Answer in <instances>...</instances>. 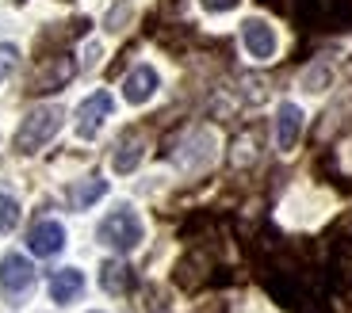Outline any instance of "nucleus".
<instances>
[{"mask_svg":"<svg viewBox=\"0 0 352 313\" xmlns=\"http://www.w3.org/2000/svg\"><path fill=\"white\" fill-rule=\"evenodd\" d=\"M96 237H100V244H107L115 253H134L142 244V237H146V226H142V218L131 207H119L100 222Z\"/></svg>","mask_w":352,"mask_h":313,"instance_id":"nucleus-1","label":"nucleus"},{"mask_svg":"<svg viewBox=\"0 0 352 313\" xmlns=\"http://www.w3.org/2000/svg\"><path fill=\"white\" fill-rule=\"evenodd\" d=\"M62 119H65V111L58 104L35 107V111L23 119V126L16 130V149H19V153H38L54 134L62 130Z\"/></svg>","mask_w":352,"mask_h":313,"instance_id":"nucleus-2","label":"nucleus"},{"mask_svg":"<svg viewBox=\"0 0 352 313\" xmlns=\"http://www.w3.org/2000/svg\"><path fill=\"white\" fill-rule=\"evenodd\" d=\"M295 16L302 27H314V31H341L352 23V4L349 0H295Z\"/></svg>","mask_w":352,"mask_h":313,"instance_id":"nucleus-3","label":"nucleus"},{"mask_svg":"<svg viewBox=\"0 0 352 313\" xmlns=\"http://www.w3.org/2000/svg\"><path fill=\"white\" fill-rule=\"evenodd\" d=\"M73 73H77V65H73L69 54H58V58H46L38 61L35 77H31V92L35 96H46V92H58V88H65L73 80Z\"/></svg>","mask_w":352,"mask_h":313,"instance_id":"nucleus-4","label":"nucleus"},{"mask_svg":"<svg viewBox=\"0 0 352 313\" xmlns=\"http://www.w3.org/2000/svg\"><path fill=\"white\" fill-rule=\"evenodd\" d=\"M111 107H115L111 92H104V88H100V92H92V96L77 107V134H80V138H92V134L104 126V119L111 115Z\"/></svg>","mask_w":352,"mask_h":313,"instance_id":"nucleus-5","label":"nucleus"},{"mask_svg":"<svg viewBox=\"0 0 352 313\" xmlns=\"http://www.w3.org/2000/svg\"><path fill=\"white\" fill-rule=\"evenodd\" d=\"M241 43H245L249 58H256V61H272L276 46H280L272 23H264V19H245V23H241Z\"/></svg>","mask_w":352,"mask_h":313,"instance_id":"nucleus-6","label":"nucleus"},{"mask_svg":"<svg viewBox=\"0 0 352 313\" xmlns=\"http://www.w3.org/2000/svg\"><path fill=\"white\" fill-rule=\"evenodd\" d=\"M31 283H35V268H31L27 256L8 253L4 260H0V287L8 290V294H23Z\"/></svg>","mask_w":352,"mask_h":313,"instance_id":"nucleus-7","label":"nucleus"},{"mask_svg":"<svg viewBox=\"0 0 352 313\" xmlns=\"http://www.w3.org/2000/svg\"><path fill=\"white\" fill-rule=\"evenodd\" d=\"M27 244H31V253H35V256H58L65 248V226L46 218V222H38V226L31 229Z\"/></svg>","mask_w":352,"mask_h":313,"instance_id":"nucleus-8","label":"nucleus"},{"mask_svg":"<svg viewBox=\"0 0 352 313\" xmlns=\"http://www.w3.org/2000/svg\"><path fill=\"white\" fill-rule=\"evenodd\" d=\"M157 73L150 69V65H138L134 73H126V80H123V100L126 104H134V107H142V104H150L153 100V92H157Z\"/></svg>","mask_w":352,"mask_h":313,"instance_id":"nucleus-9","label":"nucleus"},{"mask_svg":"<svg viewBox=\"0 0 352 313\" xmlns=\"http://www.w3.org/2000/svg\"><path fill=\"white\" fill-rule=\"evenodd\" d=\"M299 134H302V111L295 104H280V111H276V146L283 153H291Z\"/></svg>","mask_w":352,"mask_h":313,"instance_id":"nucleus-10","label":"nucleus"},{"mask_svg":"<svg viewBox=\"0 0 352 313\" xmlns=\"http://www.w3.org/2000/svg\"><path fill=\"white\" fill-rule=\"evenodd\" d=\"M80 290H85V271H80V268L54 271V279H50V298H54L58 305H69L73 298H80Z\"/></svg>","mask_w":352,"mask_h":313,"instance_id":"nucleus-11","label":"nucleus"},{"mask_svg":"<svg viewBox=\"0 0 352 313\" xmlns=\"http://www.w3.org/2000/svg\"><path fill=\"white\" fill-rule=\"evenodd\" d=\"M107 195V180H100V176H88V180H77L69 187V202L73 210H88L96 199H104Z\"/></svg>","mask_w":352,"mask_h":313,"instance_id":"nucleus-12","label":"nucleus"},{"mask_svg":"<svg viewBox=\"0 0 352 313\" xmlns=\"http://www.w3.org/2000/svg\"><path fill=\"white\" fill-rule=\"evenodd\" d=\"M100 287H104L107 294H123V290L131 287V268H126L123 260H107L104 268H100Z\"/></svg>","mask_w":352,"mask_h":313,"instance_id":"nucleus-13","label":"nucleus"},{"mask_svg":"<svg viewBox=\"0 0 352 313\" xmlns=\"http://www.w3.org/2000/svg\"><path fill=\"white\" fill-rule=\"evenodd\" d=\"M142 153H146V149H142V141H123V146L115 149V156H111V168L115 172H134V168L142 165Z\"/></svg>","mask_w":352,"mask_h":313,"instance_id":"nucleus-14","label":"nucleus"},{"mask_svg":"<svg viewBox=\"0 0 352 313\" xmlns=\"http://www.w3.org/2000/svg\"><path fill=\"white\" fill-rule=\"evenodd\" d=\"M16 222H19V202L12 195H0V233L16 229Z\"/></svg>","mask_w":352,"mask_h":313,"instance_id":"nucleus-15","label":"nucleus"},{"mask_svg":"<svg viewBox=\"0 0 352 313\" xmlns=\"http://www.w3.org/2000/svg\"><path fill=\"white\" fill-rule=\"evenodd\" d=\"M16 65H19V50L12 43H0V80H8Z\"/></svg>","mask_w":352,"mask_h":313,"instance_id":"nucleus-16","label":"nucleus"},{"mask_svg":"<svg viewBox=\"0 0 352 313\" xmlns=\"http://www.w3.org/2000/svg\"><path fill=\"white\" fill-rule=\"evenodd\" d=\"M234 149H238V153H234V165H249V161H253V156H256V149H253V134H249V138H238V146H234Z\"/></svg>","mask_w":352,"mask_h":313,"instance_id":"nucleus-17","label":"nucleus"},{"mask_svg":"<svg viewBox=\"0 0 352 313\" xmlns=\"http://www.w3.org/2000/svg\"><path fill=\"white\" fill-rule=\"evenodd\" d=\"M126 16H131V4H115V8H111V16L104 19V27H107V31H123Z\"/></svg>","mask_w":352,"mask_h":313,"instance_id":"nucleus-18","label":"nucleus"},{"mask_svg":"<svg viewBox=\"0 0 352 313\" xmlns=\"http://www.w3.org/2000/svg\"><path fill=\"white\" fill-rule=\"evenodd\" d=\"M302 84H307L310 92H322V88L329 84V69H310L307 77H302Z\"/></svg>","mask_w":352,"mask_h":313,"instance_id":"nucleus-19","label":"nucleus"},{"mask_svg":"<svg viewBox=\"0 0 352 313\" xmlns=\"http://www.w3.org/2000/svg\"><path fill=\"white\" fill-rule=\"evenodd\" d=\"M199 4H203V12H214L219 16V12H234L241 0H199Z\"/></svg>","mask_w":352,"mask_h":313,"instance_id":"nucleus-20","label":"nucleus"},{"mask_svg":"<svg viewBox=\"0 0 352 313\" xmlns=\"http://www.w3.org/2000/svg\"><path fill=\"white\" fill-rule=\"evenodd\" d=\"M96 61H100V46L92 43V46H88V50H85V65H96Z\"/></svg>","mask_w":352,"mask_h":313,"instance_id":"nucleus-21","label":"nucleus"},{"mask_svg":"<svg viewBox=\"0 0 352 313\" xmlns=\"http://www.w3.org/2000/svg\"><path fill=\"white\" fill-rule=\"evenodd\" d=\"M96 313H100V310H96Z\"/></svg>","mask_w":352,"mask_h":313,"instance_id":"nucleus-22","label":"nucleus"}]
</instances>
